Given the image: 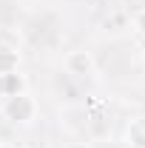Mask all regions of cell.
Returning <instances> with one entry per match:
<instances>
[{
    "instance_id": "cell-1",
    "label": "cell",
    "mask_w": 145,
    "mask_h": 148,
    "mask_svg": "<svg viewBox=\"0 0 145 148\" xmlns=\"http://www.w3.org/2000/svg\"><path fill=\"white\" fill-rule=\"evenodd\" d=\"M37 100L31 97L29 91H20V94H12V97H6V106H3V114L12 120V123H17V125H29V123H34L37 120Z\"/></svg>"
},
{
    "instance_id": "cell-2",
    "label": "cell",
    "mask_w": 145,
    "mask_h": 148,
    "mask_svg": "<svg viewBox=\"0 0 145 148\" xmlns=\"http://www.w3.org/2000/svg\"><path fill=\"white\" fill-rule=\"evenodd\" d=\"M63 66H66V74H71V77H91L97 71V60L85 49H71L63 57Z\"/></svg>"
},
{
    "instance_id": "cell-3",
    "label": "cell",
    "mask_w": 145,
    "mask_h": 148,
    "mask_svg": "<svg viewBox=\"0 0 145 148\" xmlns=\"http://www.w3.org/2000/svg\"><path fill=\"white\" fill-rule=\"evenodd\" d=\"M125 145L128 148H145V114L128 120V125H125Z\"/></svg>"
},
{
    "instance_id": "cell-4",
    "label": "cell",
    "mask_w": 145,
    "mask_h": 148,
    "mask_svg": "<svg viewBox=\"0 0 145 148\" xmlns=\"http://www.w3.org/2000/svg\"><path fill=\"white\" fill-rule=\"evenodd\" d=\"M20 46H23V37L17 29L0 26V51H20Z\"/></svg>"
},
{
    "instance_id": "cell-5",
    "label": "cell",
    "mask_w": 145,
    "mask_h": 148,
    "mask_svg": "<svg viewBox=\"0 0 145 148\" xmlns=\"http://www.w3.org/2000/svg\"><path fill=\"white\" fill-rule=\"evenodd\" d=\"M20 51H0V74H17Z\"/></svg>"
},
{
    "instance_id": "cell-6",
    "label": "cell",
    "mask_w": 145,
    "mask_h": 148,
    "mask_svg": "<svg viewBox=\"0 0 145 148\" xmlns=\"http://www.w3.org/2000/svg\"><path fill=\"white\" fill-rule=\"evenodd\" d=\"M20 91H26V83H23V77H20V74H6V97L20 94Z\"/></svg>"
},
{
    "instance_id": "cell-7",
    "label": "cell",
    "mask_w": 145,
    "mask_h": 148,
    "mask_svg": "<svg viewBox=\"0 0 145 148\" xmlns=\"http://www.w3.org/2000/svg\"><path fill=\"white\" fill-rule=\"evenodd\" d=\"M131 26H134V32H137V34L145 37V6H142V9H137V12L131 14Z\"/></svg>"
},
{
    "instance_id": "cell-8",
    "label": "cell",
    "mask_w": 145,
    "mask_h": 148,
    "mask_svg": "<svg viewBox=\"0 0 145 148\" xmlns=\"http://www.w3.org/2000/svg\"><path fill=\"white\" fill-rule=\"evenodd\" d=\"M0 97H6V74H0Z\"/></svg>"
},
{
    "instance_id": "cell-9",
    "label": "cell",
    "mask_w": 145,
    "mask_h": 148,
    "mask_svg": "<svg viewBox=\"0 0 145 148\" xmlns=\"http://www.w3.org/2000/svg\"><path fill=\"white\" fill-rule=\"evenodd\" d=\"M20 148H31V145H20Z\"/></svg>"
},
{
    "instance_id": "cell-10",
    "label": "cell",
    "mask_w": 145,
    "mask_h": 148,
    "mask_svg": "<svg viewBox=\"0 0 145 148\" xmlns=\"http://www.w3.org/2000/svg\"><path fill=\"white\" fill-rule=\"evenodd\" d=\"M0 148H3V143H0Z\"/></svg>"
}]
</instances>
